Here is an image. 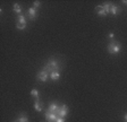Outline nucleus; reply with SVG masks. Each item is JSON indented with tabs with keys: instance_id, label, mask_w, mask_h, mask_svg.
<instances>
[{
	"instance_id": "nucleus-8",
	"label": "nucleus",
	"mask_w": 127,
	"mask_h": 122,
	"mask_svg": "<svg viewBox=\"0 0 127 122\" xmlns=\"http://www.w3.org/2000/svg\"><path fill=\"white\" fill-rule=\"evenodd\" d=\"M95 13L98 14L99 16H102V17H104V16H107V15H108V14H107V11H106V9L103 8L102 5L96 6V7H95Z\"/></svg>"
},
{
	"instance_id": "nucleus-20",
	"label": "nucleus",
	"mask_w": 127,
	"mask_h": 122,
	"mask_svg": "<svg viewBox=\"0 0 127 122\" xmlns=\"http://www.w3.org/2000/svg\"><path fill=\"white\" fill-rule=\"evenodd\" d=\"M125 120H126V122H127V114L125 115Z\"/></svg>"
},
{
	"instance_id": "nucleus-13",
	"label": "nucleus",
	"mask_w": 127,
	"mask_h": 122,
	"mask_svg": "<svg viewBox=\"0 0 127 122\" xmlns=\"http://www.w3.org/2000/svg\"><path fill=\"white\" fill-rule=\"evenodd\" d=\"M16 121L17 122H27L29 121V119H27V117L24 113H21L19 114V117H18V119L16 120Z\"/></svg>"
},
{
	"instance_id": "nucleus-17",
	"label": "nucleus",
	"mask_w": 127,
	"mask_h": 122,
	"mask_svg": "<svg viewBox=\"0 0 127 122\" xmlns=\"http://www.w3.org/2000/svg\"><path fill=\"white\" fill-rule=\"evenodd\" d=\"M33 7H34V8H39L40 6H41V2H40V1H34V2H33Z\"/></svg>"
},
{
	"instance_id": "nucleus-11",
	"label": "nucleus",
	"mask_w": 127,
	"mask_h": 122,
	"mask_svg": "<svg viewBox=\"0 0 127 122\" xmlns=\"http://www.w3.org/2000/svg\"><path fill=\"white\" fill-rule=\"evenodd\" d=\"M34 109H35V111H37V112L43 111V103L41 101H39V100H35Z\"/></svg>"
},
{
	"instance_id": "nucleus-12",
	"label": "nucleus",
	"mask_w": 127,
	"mask_h": 122,
	"mask_svg": "<svg viewBox=\"0 0 127 122\" xmlns=\"http://www.w3.org/2000/svg\"><path fill=\"white\" fill-rule=\"evenodd\" d=\"M59 78H60V72L59 71H55V72H51L50 74V79L53 80V81L59 80Z\"/></svg>"
},
{
	"instance_id": "nucleus-1",
	"label": "nucleus",
	"mask_w": 127,
	"mask_h": 122,
	"mask_svg": "<svg viewBox=\"0 0 127 122\" xmlns=\"http://www.w3.org/2000/svg\"><path fill=\"white\" fill-rule=\"evenodd\" d=\"M61 69V63L60 61L58 59L56 58H50L49 61H48V63L44 66L43 70H45L47 72L51 74V72H55V71H60Z\"/></svg>"
},
{
	"instance_id": "nucleus-16",
	"label": "nucleus",
	"mask_w": 127,
	"mask_h": 122,
	"mask_svg": "<svg viewBox=\"0 0 127 122\" xmlns=\"http://www.w3.org/2000/svg\"><path fill=\"white\" fill-rule=\"evenodd\" d=\"M102 6H103V8L106 9L107 14H110V6H111V3H109V2H104Z\"/></svg>"
},
{
	"instance_id": "nucleus-7",
	"label": "nucleus",
	"mask_w": 127,
	"mask_h": 122,
	"mask_svg": "<svg viewBox=\"0 0 127 122\" xmlns=\"http://www.w3.org/2000/svg\"><path fill=\"white\" fill-rule=\"evenodd\" d=\"M60 106L58 105L57 103H55V102H52V103H50V105L48 106V110L45 112H49V113H53L57 115V113H58V110Z\"/></svg>"
},
{
	"instance_id": "nucleus-21",
	"label": "nucleus",
	"mask_w": 127,
	"mask_h": 122,
	"mask_svg": "<svg viewBox=\"0 0 127 122\" xmlns=\"http://www.w3.org/2000/svg\"><path fill=\"white\" fill-rule=\"evenodd\" d=\"M15 122H17V121H15Z\"/></svg>"
},
{
	"instance_id": "nucleus-5",
	"label": "nucleus",
	"mask_w": 127,
	"mask_h": 122,
	"mask_svg": "<svg viewBox=\"0 0 127 122\" xmlns=\"http://www.w3.org/2000/svg\"><path fill=\"white\" fill-rule=\"evenodd\" d=\"M67 114H68V106L66 104H64L59 107L58 110V113H57V117L58 118H66Z\"/></svg>"
},
{
	"instance_id": "nucleus-19",
	"label": "nucleus",
	"mask_w": 127,
	"mask_h": 122,
	"mask_svg": "<svg viewBox=\"0 0 127 122\" xmlns=\"http://www.w3.org/2000/svg\"><path fill=\"white\" fill-rule=\"evenodd\" d=\"M108 37L110 39L111 41H112V40H114V37H115V34H114V33H110V34L108 35Z\"/></svg>"
},
{
	"instance_id": "nucleus-6",
	"label": "nucleus",
	"mask_w": 127,
	"mask_h": 122,
	"mask_svg": "<svg viewBox=\"0 0 127 122\" xmlns=\"http://www.w3.org/2000/svg\"><path fill=\"white\" fill-rule=\"evenodd\" d=\"M36 78H37V80L44 82V81H47V80L50 78V74H49V72H47L45 70H41V71L37 74Z\"/></svg>"
},
{
	"instance_id": "nucleus-2",
	"label": "nucleus",
	"mask_w": 127,
	"mask_h": 122,
	"mask_svg": "<svg viewBox=\"0 0 127 122\" xmlns=\"http://www.w3.org/2000/svg\"><path fill=\"white\" fill-rule=\"evenodd\" d=\"M107 49H108V52L110 53V54H118V53L122 51V45H120V43L117 42V41L112 40V41H110V43L108 44Z\"/></svg>"
},
{
	"instance_id": "nucleus-18",
	"label": "nucleus",
	"mask_w": 127,
	"mask_h": 122,
	"mask_svg": "<svg viewBox=\"0 0 127 122\" xmlns=\"http://www.w3.org/2000/svg\"><path fill=\"white\" fill-rule=\"evenodd\" d=\"M56 122H66V118H57Z\"/></svg>"
},
{
	"instance_id": "nucleus-4",
	"label": "nucleus",
	"mask_w": 127,
	"mask_h": 122,
	"mask_svg": "<svg viewBox=\"0 0 127 122\" xmlns=\"http://www.w3.org/2000/svg\"><path fill=\"white\" fill-rule=\"evenodd\" d=\"M37 16H39V14H37L36 8H34V7H31V8H29V10H27V14H26V17L30 19V20H34V19H36Z\"/></svg>"
},
{
	"instance_id": "nucleus-9",
	"label": "nucleus",
	"mask_w": 127,
	"mask_h": 122,
	"mask_svg": "<svg viewBox=\"0 0 127 122\" xmlns=\"http://www.w3.org/2000/svg\"><path fill=\"white\" fill-rule=\"evenodd\" d=\"M120 11H122V9L119 8L118 6L112 5V3H111V6H110V14L112 15V16H117Z\"/></svg>"
},
{
	"instance_id": "nucleus-10",
	"label": "nucleus",
	"mask_w": 127,
	"mask_h": 122,
	"mask_svg": "<svg viewBox=\"0 0 127 122\" xmlns=\"http://www.w3.org/2000/svg\"><path fill=\"white\" fill-rule=\"evenodd\" d=\"M57 115L53 113H49V112H45V119L48 120V122H56L57 121Z\"/></svg>"
},
{
	"instance_id": "nucleus-3",
	"label": "nucleus",
	"mask_w": 127,
	"mask_h": 122,
	"mask_svg": "<svg viewBox=\"0 0 127 122\" xmlns=\"http://www.w3.org/2000/svg\"><path fill=\"white\" fill-rule=\"evenodd\" d=\"M16 28L17 29H25L26 28V16H24L23 14L18 15L17 16V19H16Z\"/></svg>"
},
{
	"instance_id": "nucleus-14",
	"label": "nucleus",
	"mask_w": 127,
	"mask_h": 122,
	"mask_svg": "<svg viewBox=\"0 0 127 122\" xmlns=\"http://www.w3.org/2000/svg\"><path fill=\"white\" fill-rule=\"evenodd\" d=\"M13 9H14V11H15V13H17L18 15H21V14H22V7L18 5V3H14V8Z\"/></svg>"
},
{
	"instance_id": "nucleus-15",
	"label": "nucleus",
	"mask_w": 127,
	"mask_h": 122,
	"mask_svg": "<svg viewBox=\"0 0 127 122\" xmlns=\"http://www.w3.org/2000/svg\"><path fill=\"white\" fill-rule=\"evenodd\" d=\"M31 95L33 96V97H34L35 100H39V97H40V93H39V90H37V89H32Z\"/></svg>"
}]
</instances>
